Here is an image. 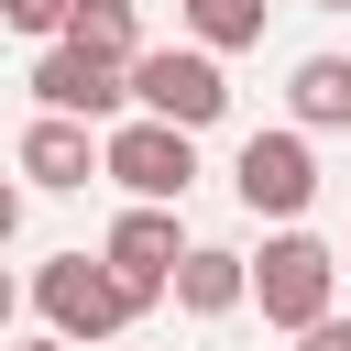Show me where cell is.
Returning <instances> with one entry per match:
<instances>
[{
  "mask_svg": "<svg viewBox=\"0 0 351 351\" xmlns=\"http://www.w3.org/2000/svg\"><path fill=\"white\" fill-rule=\"evenodd\" d=\"M121 88L143 99V121H165V132H208L219 110H230V77H219V55H197V44H143L132 66H121Z\"/></svg>",
  "mask_w": 351,
  "mask_h": 351,
  "instance_id": "obj_1",
  "label": "cell"
},
{
  "mask_svg": "<svg viewBox=\"0 0 351 351\" xmlns=\"http://www.w3.org/2000/svg\"><path fill=\"white\" fill-rule=\"evenodd\" d=\"M241 274H252V307H263L274 329H318L329 296H340V252H329L318 230H274L263 252H241Z\"/></svg>",
  "mask_w": 351,
  "mask_h": 351,
  "instance_id": "obj_2",
  "label": "cell"
},
{
  "mask_svg": "<svg viewBox=\"0 0 351 351\" xmlns=\"http://www.w3.org/2000/svg\"><path fill=\"white\" fill-rule=\"evenodd\" d=\"M33 307H44V340H66V351H110V340L132 329V296L110 285L99 252H55V263L33 274Z\"/></svg>",
  "mask_w": 351,
  "mask_h": 351,
  "instance_id": "obj_3",
  "label": "cell"
},
{
  "mask_svg": "<svg viewBox=\"0 0 351 351\" xmlns=\"http://www.w3.org/2000/svg\"><path fill=\"white\" fill-rule=\"evenodd\" d=\"M99 176H110L132 208H176V197L197 186V143L165 132V121H110V132H99Z\"/></svg>",
  "mask_w": 351,
  "mask_h": 351,
  "instance_id": "obj_4",
  "label": "cell"
},
{
  "mask_svg": "<svg viewBox=\"0 0 351 351\" xmlns=\"http://www.w3.org/2000/svg\"><path fill=\"white\" fill-rule=\"evenodd\" d=\"M230 186H241V208L252 219H307V197H318V154H307V132H252L241 154H230Z\"/></svg>",
  "mask_w": 351,
  "mask_h": 351,
  "instance_id": "obj_5",
  "label": "cell"
},
{
  "mask_svg": "<svg viewBox=\"0 0 351 351\" xmlns=\"http://www.w3.org/2000/svg\"><path fill=\"white\" fill-rule=\"evenodd\" d=\"M99 263H110V285L132 296V318H143V307H165V285H176V263H186L176 208H121V219H110V241H99Z\"/></svg>",
  "mask_w": 351,
  "mask_h": 351,
  "instance_id": "obj_6",
  "label": "cell"
},
{
  "mask_svg": "<svg viewBox=\"0 0 351 351\" xmlns=\"http://www.w3.org/2000/svg\"><path fill=\"white\" fill-rule=\"evenodd\" d=\"M33 99H44V121H121V66H99V55H77V44H44L33 55Z\"/></svg>",
  "mask_w": 351,
  "mask_h": 351,
  "instance_id": "obj_7",
  "label": "cell"
},
{
  "mask_svg": "<svg viewBox=\"0 0 351 351\" xmlns=\"http://www.w3.org/2000/svg\"><path fill=\"white\" fill-rule=\"evenodd\" d=\"M186 318H230L241 296H252V274H241V252H219V241H186V263H176V285H165Z\"/></svg>",
  "mask_w": 351,
  "mask_h": 351,
  "instance_id": "obj_8",
  "label": "cell"
},
{
  "mask_svg": "<svg viewBox=\"0 0 351 351\" xmlns=\"http://www.w3.org/2000/svg\"><path fill=\"white\" fill-rule=\"evenodd\" d=\"M285 132H351V55H296L285 77Z\"/></svg>",
  "mask_w": 351,
  "mask_h": 351,
  "instance_id": "obj_9",
  "label": "cell"
},
{
  "mask_svg": "<svg viewBox=\"0 0 351 351\" xmlns=\"http://www.w3.org/2000/svg\"><path fill=\"white\" fill-rule=\"evenodd\" d=\"M22 176L33 186H88L99 176V132L88 121H33L22 132Z\"/></svg>",
  "mask_w": 351,
  "mask_h": 351,
  "instance_id": "obj_10",
  "label": "cell"
},
{
  "mask_svg": "<svg viewBox=\"0 0 351 351\" xmlns=\"http://www.w3.org/2000/svg\"><path fill=\"white\" fill-rule=\"evenodd\" d=\"M55 44H77V55H99V66H132L143 55V11L132 0H66V33Z\"/></svg>",
  "mask_w": 351,
  "mask_h": 351,
  "instance_id": "obj_11",
  "label": "cell"
},
{
  "mask_svg": "<svg viewBox=\"0 0 351 351\" xmlns=\"http://www.w3.org/2000/svg\"><path fill=\"white\" fill-rule=\"evenodd\" d=\"M176 11H186V44H197V55L263 44V0H176Z\"/></svg>",
  "mask_w": 351,
  "mask_h": 351,
  "instance_id": "obj_12",
  "label": "cell"
},
{
  "mask_svg": "<svg viewBox=\"0 0 351 351\" xmlns=\"http://www.w3.org/2000/svg\"><path fill=\"white\" fill-rule=\"evenodd\" d=\"M11 33H66V0H0Z\"/></svg>",
  "mask_w": 351,
  "mask_h": 351,
  "instance_id": "obj_13",
  "label": "cell"
},
{
  "mask_svg": "<svg viewBox=\"0 0 351 351\" xmlns=\"http://www.w3.org/2000/svg\"><path fill=\"white\" fill-rule=\"evenodd\" d=\"M296 351H351V318H318V329H296Z\"/></svg>",
  "mask_w": 351,
  "mask_h": 351,
  "instance_id": "obj_14",
  "label": "cell"
},
{
  "mask_svg": "<svg viewBox=\"0 0 351 351\" xmlns=\"http://www.w3.org/2000/svg\"><path fill=\"white\" fill-rule=\"evenodd\" d=\"M11 230H22V186L0 176V241H11Z\"/></svg>",
  "mask_w": 351,
  "mask_h": 351,
  "instance_id": "obj_15",
  "label": "cell"
},
{
  "mask_svg": "<svg viewBox=\"0 0 351 351\" xmlns=\"http://www.w3.org/2000/svg\"><path fill=\"white\" fill-rule=\"evenodd\" d=\"M11 307H22V285H11V263H0V329H11Z\"/></svg>",
  "mask_w": 351,
  "mask_h": 351,
  "instance_id": "obj_16",
  "label": "cell"
},
{
  "mask_svg": "<svg viewBox=\"0 0 351 351\" xmlns=\"http://www.w3.org/2000/svg\"><path fill=\"white\" fill-rule=\"evenodd\" d=\"M11 351H66V340H11Z\"/></svg>",
  "mask_w": 351,
  "mask_h": 351,
  "instance_id": "obj_17",
  "label": "cell"
},
{
  "mask_svg": "<svg viewBox=\"0 0 351 351\" xmlns=\"http://www.w3.org/2000/svg\"><path fill=\"white\" fill-rule=\"evenodd\" d=\"M318 11H351V0H318Z\"/></svg>",
  "mask_w": 351,
  "mask_h": 351,
  "instance_id": "obj_18",
  "label": "cell"
}]
</instances>
